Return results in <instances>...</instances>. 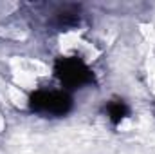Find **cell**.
I'll return each instance as SVG.
<instances>
[{"instance_id":"obj_3","label":"cell","mask_w":155,"mask_h":154,"mask_svg":"<svg viewBox=\"0 0 155 154\" xmlns=\"http://www.w3.org/2000/svg\"><path fill=\"white\" fill-rule=\"evenodd\" d=\"M54 20H56V26L61 29H69V27L76 26V24H79V7L65 5V7L58 9L54 13Z\"/></svg>"},{"instance_id":"obj_4","label":"cell","mask_w":155,"mask_h":154,"mask_svg":"<svg viewBox=\"0 0 155 154\" xmlns=\"http://www.w3.org/2000/svg\"><path fill=\"white\" fill-rule=\"evenodd\" d=\"M105 113L108 116V120L112 121V125H119L126 116H130V107L126 105V102H123L121 98H114L107 103Z\"/></svg>"},{"instance_id":"obj_1","label":"cell","mask_w":155,"mask_h":154,"mask_svg":"<svg viewBox=\"0 0 155 154\" xmlns=\"http://www.w3.org/2000/svg\"><path fill=\"white\" fill-rule=\"evenodd\" d=\"M54 75L60 83L67 89H81L85 85L96 83L92 69L79 56H60L54 62Z\"/></svg>"},{"instance_id":"obj_2","label":"cell","mask_w":155,"mask_h":154,"mask_svg":"<svg viewBox=\"0 0 155 154\" xmlns=\"http://www.w3.org/2000/svg\"><path fill=\"white\" fill-rule=\"evenodd\" d=\"M72 105H74V100L65 91L40 89V91H35L29 96V109L33 113H38V114L43 116L61 118V116L69 114L72 111Z\"/></svg>"}]
</instances>
